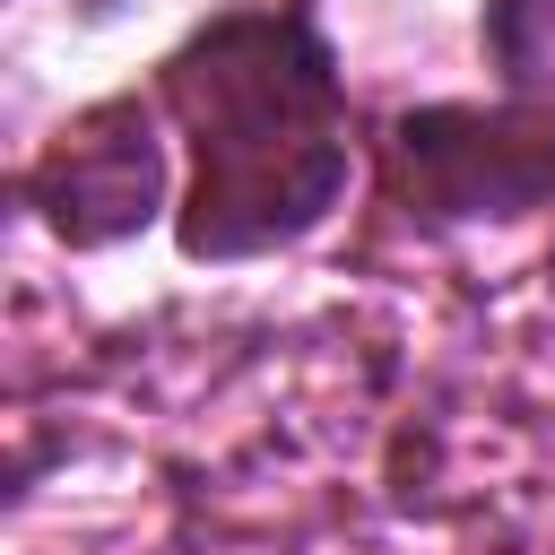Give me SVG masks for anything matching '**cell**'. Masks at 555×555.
<instances>
[{
  "label": "cell",
  "instance_id": "cell-3",
  "mask_svg": "<svg viewBox=\"0 0 555 555\" xmlns=\"http://www.w3.org/2000/svg\"><path fill=\"white\" fill-rule=\"evenodd\" d=\"M173 191H182V156L139 78L78 104L26 165V208L43 217V234L61 251H113V243L165 225Z\"/></svg>",
  "mask_w": 555,
  "mask_h": 555
},
{
  "label": "cell",
  "instance_id": "cell-2",
  "mask_svg": "<svg viewBox=\"0 0 555 555\" xmlns=\"http://www.w3.org/2000/svg\"><path fill=\"white\" fill-rule=\"evenodd\" d=\"M494 95L399 104L364 139V182L416 234L555 208V0H477Z\"/></svg>",
  "mask_w": 555,
  "mask_h": 555
},
{
  "label": "cell",
  "instance_id": "cell-1",
  "mask_svg": "<svg viewBox=\"0 0 555 555\" xmlns=\"http://www.w3.org/2000/svg\"><path fill=\"white\" fill-rule=\"evenodd\" d=\"M139 87L182 156L165 234L191 269L295 251L347 208L364 139L321 0H225L191 17Z\"/></svg>",
  "mask_w": 555,
  "mask_h": 555
}]
</instances>
